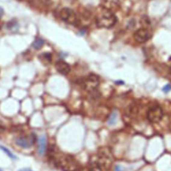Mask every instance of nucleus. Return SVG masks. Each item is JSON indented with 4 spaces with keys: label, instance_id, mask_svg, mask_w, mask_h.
Here are the masks:
<instances>
[{
    "label": "nucleus",
    "instance_id": "f257e3e1",
    "mask_svg": "<svg viewBox=\"0 0 171 171\" xmlns=\"http://www.w3.org/2000/svg\"><path fill=\"white\" fill-rule=\"evenodd\" d=\"M96 22L99 27L110 28L117 22V17L110 9L104 8L100 10L96 16Z\"/></svg>",
    "mask_w": 171,
    "mask_h": 171
},
{
    "label": "nucleus",
    "instance_id": "f03ea898",
    "mask_svg": "<svg viewBox=\"0 0 171 171\" xmlns=\"http://www.w3.org/2000/svg\"><path fill=\"white\" fill-rule=\"evenodd\" d=\"M55 164L60 166L64 171H76L78 169L77 163L70 156H64L60 159H54Z\"/></svg>",
    "mask_w": 171,
    "mask_h": 171
},
{
    "label": "nucleus",
    "instance_id": "7ed1b4c3",
    "mask_svg": "<svg viewBox=\"0 0 171 171\" xmlns=\"http://www.w3.org/2000/svg\"><path fill=\"white\" fill-rule=\"evenodd\" d=\"M163 117V110L159 106L155 105L148 109L147 112V118L151 123H157L162 120Z\"/></svg>",
    "mask_w": 171,
    "mask_h": 171
},
{
    "label": "nucleus",
    "instance_id": "20e7f679",
    "mask_svg": "<svg viewBox=\"0 0 171 171\" xmlns=\"http://www.w3.org/2000/svg\"><path fill=\"white\" fill-rule=\"evenodd\" d=\"M59 16L61 20L70 24L77 23L78 17L75 12L68 8H64L60 10Z\"/></svg>",
    "mask_w": 171,
    "mask_h": 171
},
{
    "label": "nucleus",
    "instance_id": "39448f33",
    "mask_svg": "<svg viewBox=\"0 0 171 171\" xmlns=\"http://www.w3.org/2000/svg\"><path fill=\"white\" fill-rule=\"evenodd\" d=\"M99 78L95 74H90L87 78H83L81 80L79 83L83 86L84 88H88V89H91L94 90L95 87H96L98 84Z\"/></svg>",
    "mask_w": 171,
    "mask_h": 171
},
{
    "label": "nucleus",
    "instance_id": "423d86ee",
    "mask_svg": "<svg viewBox=\"0 0 171 171\" xmlns=\"http://www.w3.org/2000/svg\"><path fill=\"white\" fill-rule=\"evenodd\" d=\"M151 33L146 28H140L134 33V38L138 43H145L151 38Z\"/></svg>",
    "mask_w": 171,
    "mask_h": 171
},
{
    "label": "nucleus",
    "instance_id": "0eeeda50",
    "mask_svg": "<svg viewBox=\"0 0 171 171\" xmlns=\"http://www.w3.org/2000/svg\"><path fill=\"white\" fill-rule=\"evenodd\" d=\"M55 67L58 72L62 75H66L70 72L69 64L64 60H59L55 64Z\"/></svg>",
    "mask_w": 171,
    "mask_h": 171
},
{
    "label": "nucleus",
    "instance_id": "6e6552de",
    "mask_svg": "<svg viewBox=\"0 0 171 171\" xmlns=\"http://www.w3.org/2000/svg\"><path fill=\"white\" fill-rule=\"evenodd\" d=\"M47 149V138L45 135L39 136L38 140V153L39 155H44Z\"/></svg>",
    "mask_w": 171,
    "mask_h": 171
},
{
    "label": "nucleus",
    "instance_id": "1a4fd4ad",
    "mask_svg": "<svg viewBox=\"0 0 171 171\" xmlns=\"http://www.w3.org/2000/svg\"><path fill=\"white\" fill-rule=\"evenodd\" d=\"M16 144L21 148L28 149L31 147L32 142L30 141L28 139L25 138V137H19L16 140Z\"/></svg>",
    "mask_w": 171,
    "mask_h": 171
},
{
    "label": "nucleus",
    "instance_id": "9d476101",
    "mask_svg": "<svg viewBox=\"0 0 171 171\" xmlns=\"http://www.w3.org/2000/svg\"><path fill=\"white\" fill-rule=\"evenodd\" d=\"M127 115L130 118L136 117L138 114V108L136 105H130L126 110Z\"/></svg>",
    "mask_w": 171,
    "mask_h": 171
},
{
    "label": "nucleus",
    "instance_id": "9b49d317",
    "mask_svg": "<svg viewBox=\"0 0 171 171\" xmlns=\"http://www.w3.org/2000/svg\"><path fill=\"white\" fill-rule=\"evenodd\" d=\"M39 58L42 61V63L49 64L51 62V55L50 53L48 52L42 53L39 56Z\"/></svg>",
    "mask_w": 171,
    "mask_h": 171
},
{
    "label": "nucleus",
    "instance_id": "f8f14e48",
    "mask_svg": "<svg viewBox=\"0 0 171 171\" xmlns=\"http://www.w3.org/2000/svg\"><path fill=\"white\" fill-rule=\"evenodd\" d=\"M118 121V114L117 111H114L110 116L108 118V124L109 125H114L117 123Z\"/></svg>",
    "mask_w": 171,
    "mask_h": 171
},
{
    "label": "nucleus",
    "instance_id": "ddd939ff",
    "mask_svg": "<svg viewBox=\"0 0 171 171\" xmlns=\"http://www.w3.org/2000/svg\"><path fill=\"white\" fill-rule=\"evenodd\" d=\"M44 44V41L42 38H37L32 43V46L36 50H39Z\"/></svg>",
    "mask_w": 171,
    "mask_h": 171
},
{
    "label": "nucleus",
    "instance_id": "4468645a",
    "mask_svg": "<svg viewBox=\"0 0 171 171\" xmlns=\"http://www.w3.org/2000/svg\"><path fill=\"white\" fill-rule=\"evenodd\" d=\"M0 148H1L2 151L5 152V154H7L9 157H10L11 158H12V159H16V158H17V157H16V156H15L13 153H12V152L10 151V150H9L6 147H5V146L0 145Z\"/></svg>",
    "mask_w": 171,
    "mask_h": 171
},
{
    "label": "nucleus",
    "instance_id": "2eb2a0df",
    "mask_svg": "<svg viewBox=\"0 0 171 171\" xmlns=\"http://www.w3.org/2000/svg\"><path fill=\"white\" fill-rule=\"evenodd\" d=\"M91 171H102L101 164L100 163H93L91 164Z\"/></svg>",
    "mask_w": 171,
    "mask_h": 171
},
{
    "label": "nucleus",
    "instance_id": "dca6fc26",
    "mask_svg": "<svg viewBox=\"0 0 171 171\" xmlns=\"http://www.w3.org/2000/svg\"><path fill=\"white\" fill-rule=\"evenodd\" d=\"M140 23H141L142 25L144 27H147L150 25V23L151 22H150V20L147 16H143L141 18V20H140Z\"/></svg>",
    "mask_w": 171,
    "mask_h": 171
},
{
    "label": "nucleus",
    "instance_id": "f3484780",
    "mask_svg": "<svg viewBox=\"0 0 171 171\" xmlns=\"http://www.w3.org/2000/svg\"><path fill=\"white\" fill-rule=\"evenodd\" d=\"M170 90H171V85L170 84H167V85L163 87V91L165 93H168Z\"/></svg>",
    "mask_w": 171,
    "mask_h": 171
},
{
    "label": "nucleus",
    "instance_id": "a211bd4d",
    "mask_svg": "<svg viewBox=\"0 0 171 171\" xmlns=\"http://www.w3.org/2000/svg\"><path fill=\"white\" fill-rule=\"evenodd\" d=\"M42 4H45V5H50L51 4V0H39Z\"/></svg>",
    "mask_w": 171,
    "mask_h": 171
},
{
    "label": "nucleus",
    "instance_id": "6ab92c4d",
    "mask_svg": "<svg viewBox=\"0 0 171 171\" xmlns=\"http://www.w3.org/2000/svg\"><path fill=\"white\" fill-rule=\"evenodd\" d=\"M115 171H124V170L123 169V167L119 165H117L115 168Z\"/></svg>",
    "mask_w": 171,
    "mask_h": 171
},
{
    "label": "nucleus",
    "instance_id": "aec40b11",
    "mask_svg": "<svg viewBox=\"0 0 171 171\" xmlns=\"http://www.w3.org/2000/svg\"><path fill=\"white\" fill-rule=\"evenodd\" d=\"M4 9L0 7V18L2 17V16H3V15H4Z\"/></svg>",
    "mask_w": 171,
    "mask_h": 171
},
{
    "label": "nucleus",
    "instance_id": "412c9836",
    "mask_svg": "<svg viewBox=\"0 0 171 171\" xmlns=\"http://www.w3.org/2000/svg\"><path fill=\"white\" fill-rule=\"evenodd\" d=\"M5 130V128L2 126V125H0V133H2L4 132Z\"/></svg>",
    "mask_w": 171,
    "mask_h": 171
},
{
    "label": "nucleus",
    "instance_id": "4be33fe9",
    "mask_svg": "<svg viewBox=\"0 0 171 171\" xmlns=\"http://www.w3.org/2000/svg\"><path fill=\"white\" fill-rule=\"evenodd\" d=\"M19 171H32V170H30V169H22V170H20Z\"/></svg>",
    "mask_w": 171,
    "mask_h": 171
},
{
    "label": "nucleus",
    "instance_id": "5701e85b",
    "mask_svg": "<svg viewBox=\"0 0 171 171\" xmlns=\"http://www.w3.org/2000/svg\"><path fill=\"white\" fill-rule=\"evenodd\" d=\"M169 73L171 74V66L170 67V68H169Z\"/></svg>",
    "mask_w": 171,
    "mask_h": 171
},
{
    "label": "nucleus",
    "instance_id": "b1692460",
    "mask_svg": "<svg viewBox=\"0 0 171 171\" xmlns=\"http://www.w3.org/2000/svg\"><path fill=\"white\" fill-rule=\"evenodd\" d=\"M0 171H3L2 169H0Z\"/></svg>",
    "mask_w": 171,
    "mask_h": 171
},
{
    "label": "nucleus",
    "instance_id": "393cba45",
    "mask_svg": "<svg viewBox=\"0 0 171 171\" xmlns=\"http://www.w3.org/2000/svg\"><path fill=\"white\" fill-rule=\"evenodd\" d=\"M0 29H1V26H0Z\"/></svg>",
    "mask_w": 171,
    "mask_h": 171
}]
</instances>
